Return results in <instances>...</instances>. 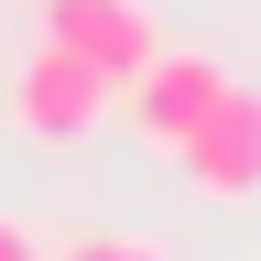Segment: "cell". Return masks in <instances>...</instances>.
I'll use <instances>...</instances> for the list:
<instances>
[{
    "mask_svg": "<svg viewBox=\"0 0 261 261\" xmlns=\"http://www.w3.org/2000/svg\"><path fill=\"white\" fill-rule=\"evenodd\" d=\"M109 109H120V87L98 76V65H76L65 44H33L11 65V120L33 130V142H87Z\"/></svg>",
    "mask_w": 261,
    "mask_h": 261,
    "instance_id": "6da1fadb",
    "label": "cell"
},
{
    "mask_svg": "<svg viewBox=\"0 0 261 261\" xmlns=\"http://www.w3.org/2000/svg\"><path fill=\"white\" fill-rule=\"evenodd\" d=\"M120 98H130V130H142L152 152H185V142H196V120L228 98V65H218V55H196V44H163Z\"/></svg>",
    "mask_w": 261,
    "mask_h": 261,
    "instance_id": "7a4b0ae2",
    "label": "cell"
},
{
    "mask_svg": "<svg viewBox=\"0 0 261 261\" xmlns=\"http://www.w3.org/2000/svg\"><path fill=\"white\" fill-rule=\"evenodd\" d=\"M44 44H65L76 65H98L109 87H130L163 55V33H152L142 0H44Z\"/></svg>",
    "mask_w": 261,
    "mask_h": 261,
    "instance_id": "3957f363",
    "label": "cell"
},
{
    "mask_svg": "<svg viewBox=\"0 0 261 261\" xmlns=\"http://www.w3.org/2000/svg\"><path fill=\"white\" fill-rule=\"evenodd\" d=\"M174 163H185L196 196H218V207H228V196H261V87L228 76V98L196 120V142H185Z\"/></svg>",
    "mask_w": 261,
    "mask_h": 261,
    "instance_id": "277c9868",
    "label": "cell"
},
{
    "mask_svg": "<svg viewBox=\"0 0 261 261\" xmlns=\"http://www.w3.org/2000/svg\"><path fill=\"white\" fill-rule=\"evenodd\" d=\"M65 261H174V250H152V240H130V228H98V240H76Z\"/></svg>",
    "mask_w": 261,
    "mask_h": 261,
    "instance_id": "5b68a950",
    "label": "cell"
},
{
    "mask_svg": "<svg viewBox=\"0 0 261 261\" xmlns=\"http://www.w3.org/2000/svg\"><path fill=\"white\" fill-rule=\"evenodd\" d=\"M0 261H44V240H33L22 218H0Z\"/></svg>",
    "mask_w": 261,
    "mask_h": 261,
    "instance_id": "8992f818",
    "label": "cell"
}]
</instances>
